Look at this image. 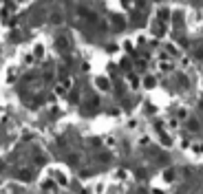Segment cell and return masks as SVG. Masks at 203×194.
Masks as SVG:
<instances>
[{"label":"cell","instance_id":"9c48e42d","mask_svg":"<svg viewBox=\"0 0 203 194\" xmlns=\"http://www.w3.org/2000/svg\"><path fill=\"white\" fill-rule=\"evenodd\" d=\"M42 188H44V190H55V183H53V181H44Z\"/></svg>","mask_w":203,"mask_h":194},{"label":"cell","instance_id":"4fadbf2b","mask_svg":"<svg viewBox=\"0 0 203 194\" xmlns=\"http://www.w3.org/2000/svg\"><path fill=\"white\" fill-rule=\"evenodd\" d=\"M122 69H124V71H130V62H128V60H122Z\"/></svg>","mask_w":203,"mask_h":194},{"label":"cell","instance_id":"277c9868","mask_svg":"<svg viewBox=\"0 0 203 194\" xmlns=\"http://www.w3.org/2000/svg\"><path fill=\"white\" fill-rule=\"evenodd\" d=\"M155 84H157V82H155V77H152V75L144 77V86H146V88H155Z\"/></svg>","mask_w":203,"mask_h":194},{"label":"cell","instance_id":"8fae6325","mask_svg":"<svg viewBox=\"0 0 203 194\" xmlns=\"http://www.w3.org/2000/svg\"><path fill=\"white\" fill-rule=\"evenodd\" d=\"M108 159H110V154H106V152H102V154H97V161H104V163H106Z\"/></svg>","mask_w":203,"mask_h":194},{"label":"cell","instance_id":"5bb4252c","mask_svg":"<svg viewBox=\"0 0 203 194\" xmlns=\"http://www.w3.org/2000/svg\"><path fill=\"white\" fill-rule=\"evenodd\" d=\"M199 108H201V110H203V101H201V104H199Z\"/></svg>","mask_w":203,"mask_h":194},{"label":"cell","instance_id":"7c38bea8","mask_svg":"<svg viewBox=\"0 0 203 194\" xmlns=\"http://www.w3.org/2000/svg\"><path fill=\"white\" fill-rule=\"evenodd\" d=\"M77 161H80V157H77V154H73V157H69V163H71V165H75Z\"/></svg>","mask_w":203,"mask_h":194},{"label":"cell","instance_id":"7a4b0ae2","mask_svg":"<svg viewBox=\"0 0 203 194\" xmlns=\"http://www.w3.org/2000/svg\"><path fill=\"white\" fill-rule=\"evenodd\" d=\"M95 86H97L99 90H108V88H110V84H108L106 77H97V79H95Z\"/></svg>","mask_w":203,"mask_h":194},{"label":"cell","instance_id":"ba28073f","mask_svg":"<svg viewBox=\"0 0 203 194\" xmlns=\"http://www.w3.org/2000/svg\"><path fill=\"white\" fill-rule=\"evenodd\" d=\"M161 143H163V146H172V139H170V137L163 132V135H161Z\"/></svg>","mask_w":203,"mask_h":194},{"label":"cell","instance_id":"8992f818","mask_svg":"<svg viewBox=\"0 0 203 194\" xmlns=\"http://www.w3.org/2000/svg\"><path fill=\"white\" fill-rule=\"evenodd\" d=\"M188 128H190V130H194V132H197V130H199L201 126H199V122H197V119H190V122H188Z\"/></svg>","mask_w":203,"mask_h":194},{"label":"cell","instance_id":"30bf717a","mask_svg":"<svg viewBox=\"0 0 203 194\" xmlns=\"http://www.w3.org/2000/svg\"><path fill=\"white\" fill-rule=\"evenodd\" d=\"M166 51H168L170 55H177V49H174V44H166Z\"/></svg>","mask_w":203,"mask_h":194},{"label":"cell","instance_id":"3957f363","mask_svg":"<svg viewBox=\"0 0 203 194\" xmlns=\"http://www.w3.org/2000/svg\"><path fill=\"white\" fill-rule=\"evenodd\" d=\"M62 20H64V16L60 11H53L51 13V24H62Z\"/></svg>","mask_w":203,"mask_h":194},{"label":"cell","instance_id":"52a82bcc","mask_svg":"<svg viewBox=\"0 0 203 194\" xmlns=\"http://www.w3.org/2000/svg\"><path fill=\"white\" fill-rule=\"evenodd\" d=\"M174 177H177L174 170H166V172H163V179H166V181H174Z\"/></svg>","mask_w":203,"mask_h":194},{"label":"cell","instance_id":"5b68a950","mask_svg":"<svg viewBox=\"0 0 203 194\" xmlns=\"http://www.w3.org/2000/svg\"><path fill=\"white\" fill-rule=\"evenodd\" d=\"M31 177H33V174H31L29 168H24V170L20 172V179H24V181H31Z\"/></svg>","mask_w":203,"mask_h":194},{"label":"cell","instance_id":"6da1fadb","mask_svg":"<svg viewBox=\"0 0 203 194\" xmlns=\"http://www.w3.org/2000/svg\"><path fill=\"white\" fill-rule=\"evenodd\" d=\"M157 18H159V22H168L170 20V9L168 7H161L159 11H157Z\"/></svg>","mask_w":203,"mask_h":194}]
</instances>
